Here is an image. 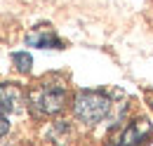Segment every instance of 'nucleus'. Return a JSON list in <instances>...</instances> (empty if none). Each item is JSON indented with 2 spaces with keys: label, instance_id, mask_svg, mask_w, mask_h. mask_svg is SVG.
Wrapping results in <instances>:
<instances>
[{
  "label": "nucleus",
  "instance_id": "f257e3e1",
  "mask_svg": "<svg viewBox=\"0 0 153 146\" xmlns=\"http://www.w3.org/2000/svg\"><path fill=\"white\" fill-rule=\"evenodd\" d=\"M28 106L38 115H57L66 106V85L59 80H42L26 94Z\"/></svg>",
  "mask_w": 153,
  "mask_h": 146
},
{
  "label": "nucleus",
  "instance_id": "f03ea898",
  "mask_svg": "<svg viewBox=\"0 0 153 146\" xmlns=\"http://www.w3.org/2000/svg\"><path fill=\"white\" fill-rule=\"evenodd\" d=\"M111 111V101L104 92L97 90H80L73 99V115L85 125L101 123Z\"/></svg>",
  "mask_w": 153,
  "mask_h": 146
},
{
  "label": "nucleus",
  "instance_id": "7ed1b4c3",
  "mask_svg": "<svg viewBox=\"0 0 153 146\" xmlns=\"http://www.w3.org/2000/svg\"><path fill=\"white\" fill-rule=\"evenodd\" d=\"M26 45L31 47H40V50H64V42L59 40L57 31L47 24L42 26H36L26 33Z\"/></svg>",
  "mask_w": 153,
  "mask_h": 146
},
{
  "label": "nucleus",
  "instance_id": "20e7f679",
  "mask_svg": "<svg viewBox=\"0 0 153 146\" xmlns=\"http://www.w3.org/2000/svg\"><path fill=\"white\" fill-rule=\"evenodd\" d=\"M26 94L17 83H0V109L5 113H19Z\"/></svg>",
  "mask_w": 153,
  "mask_h": 146
},
{
  "label": "nucleus",
  "instance_id": "39448f33",
  "mask_svg": "<svg viewBox=\"0 0 153 146\" xmlns=\"http://www.w3.org/2000/svg\"><path fill=\"white\" fill-rule=\"evenodd\" d=\"M149 132H151L149 120H134L130 127H125L123 132H120L118 142H113L111 146H139Z\"/></svg>",
  "mask_w": 153,
  "mask_h": 146
},
{
  "label": "nucleus",
  "instance_id": "423d86ee",
  "mask_svg": "<svg viewBox=\"0 0 153 146\" xmlns=\"http://www.w3.org/2000/svg\"><path fill=\"white\" fill-rule=\"evenodd\" d=\"M12 61H14V66H17L19 73H28L31 66H33V59H31L28 52H12Z\"/></svg>",
  "mask_w": 153,
  "mask_h": 146
},
{
  "label": "nucleus",
  "instance_id": "0eeeda50",
  "mask_svg": "<svg viewBox=\"0 0 153 146\" xmlns=\"http://www.w3.org/2000/svg\"><path fill=\"white\" fill-rule=\"evenodd\" d=\"M7 130H10V123H7V113L0 109V137H5V134H7Z\"/></svg>",
  "mask_w": 153,
  "mask_h": 146
},
{
  "label": "nucleus",
  "instance_id": "6e6552de",
  "mask_svg": "<svg viewBox=\"0 0 153 146\" xmlns=\"http://www.w3.org/2000/svg\"><path fill=\"white\" fill-rule=\"evenodd\" d=\"M149 99H151V106H153V92H151V94H149Z\"/></svg>",
  "mask_w": 153,
  "mask_h": 146
}]
</instances>
